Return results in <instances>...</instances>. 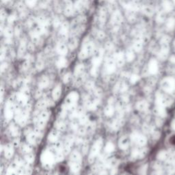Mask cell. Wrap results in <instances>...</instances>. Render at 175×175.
Here are the masks:
<instances>
[{
	"mask_svg": "<svg viewBox=\"0 0 175 175\" xmlns=\"http://www.w3.org/2000/svg\"><path fill=\"white\" fill-rule=\"evenodd\" d=\"M94 51V45L92 43L88 42L85 43L84 47L81 50V51L79 53V58L80 59H86L88 56L92 54L93 52Z\"/></svg>",
	"mask_w": 175,
	"mask_h": 175,
	"instance_id": "1",
	"label": "cell"
},
{
	"mask_svg": "<svg viewBox=\"0 0 175 175\" xmlns=\"http://www.w3.org/2000/svg\"><path fill=\"white\" fill-rule=\"evenodd\" d=\"M160 6L162 10L168 15L175 10V5L172 0H162Z\"/></svg>",
	"mask_w": 175,
	"mask_h": 175,
	"instance_id": "2",
	"label": "cell"
},
{
	"mask_svg": "<svg viewBox=\"0 0 175 175\" xmlns=\"http://www.w3.org/2000/svg\"><path fill=\"white\" fill-rule=\"evenodd\" d=\"M168 17V14L164 12L162 9L158 10L156 13L155 21L159 25H164Z\"/></svg>",
	"mask_w": 175,
	"mask_h": 175,
	"instance_id": "3",
	"label": "cell"
},
{
	"mask_svg": "<svg viewBox=\"0 0 175 175\" xmlns=\"http://www.w3.org/2000/svg\"><path fill=\"white\" fill-rule=\"evenodd\" d=\"M102 146V140H98L97 141L95 142L94 146L92 148L90 155L89 157V161L90 163H92L94 161V157L97 155L98 152H99V150L100 149Z\"/></svg>",
	"mask_w": 175,
	"mask_h": 175,
	"instance_id": "4",
	"label": "cell"
},
{
	"mask_svg": "<svg viewBox=\"0 0 175 175\" xmlns=\"http://www.w3.org/2000/svg\"><path fill=\"white\" fill-rule=\"evenodd\" d=\"M122 21H123V17H122V14L118 10L114 12L112 17V24L114 28L115 27L118 28L122 22Z\"/></svg>",
	"mask_w": 175,
	"mask_h": 175,
	"instance_id": "5",
	"label": "cell"
},
{
	"mask_svg": "<svg viewBox=\"0 0 175 175\" xmlns=\"http://www.w3.org/2000/svg\"><path fill=\"white\" fill-rule=\"evenodd\" d=\"M103 52L101 49L96 50L94 53V57L92 58V65L95 67H98L101 63L102 58H103Z\"/></svg>",
	"mask_w": 175,
	"mask_h": 175,
	"instance_id": "6",
	"label": "cell"
},
{
	"mask_svg": "<svg viewBox=\"0 0 175 175\" xmlns=\"http://www.w3.org/2000/svg\"><path fill=\"white\" fill-rule=\"evenodd\" d=\"M174 36H173L172 34L165 32L163 35L161 36L160 39H159L158 42L159 45L162 44H171L172 42V40L174 39Z\"/></svg>",
	"mask_w": 175,
	"mask_h": 175,
	"instance_id": "7",
	"label": "cell"
},
{
	"mask_svg": "<svg viewBox=\"0 0 175 175\" xmlns=\"http://www.w3.org/2000/svg\"><path fill=\"white\" fill-rule=\"evenodd\" d=\"M142 12L144 15H146L147 17H152L155 13H156V10L155 8H153L150 5H144L142 7Z\"/></svg>",
	"mask_w": 175,
	"mask_h": 175,
	"instance_id": "8",
	"label": "cell"
},
{
	"mask_svg": "<svg viewBox=\"0 0 175 175\" xmlns=\"http://www.w3.org/2000/svg\"><path fill=\"white\" fill-rule=\"evenodd\" d=\"M125 55L122 51L118 52L114 55V60H115L116 64L118 66V67H122L124 64L125 61Z\"/></svg>",
	"mask_w": 175,
	"mask_h": 175,
	"instance_id": "9",
	"label": "cell"
},
{
	"mask_svg": "<svg viewBox=\"0 0 175 175\" xmlns=\"http://www.w3.org/2000/svg\"><path fill=\"white\" fill-rule=\"evenodd\" d=\"M116 62L114 60L112 59H109L107 60L106 65H105V69H106V71L108 73H112L115 71L116 70Z\"/></svg>",
	"mask_w": 175,
	"mask_h": 175,
	"instance_id": "10",
	"label": "cell"
},
{
	"mask_svg": "<svg viewBox=\"0 0 175 175\" xmlns=\"http://www.w3.org/2000/svg\"><path fill=\"white\" fill-rule=\"evenodd\" d=\"M69 23L67 21L64 22L61 25L60 29V34L62 36H67L69 33Z\"/></svg>",
	"mask_w": 175,
	"mask_h": 175,
	"instance_id": "11",
	"label": "cell"
},
{
	"mask_svg": "<svg viewBox=\"0 0 175 175\" xmlns=\"http://www.w3.org/2000/svg\"><path fill=\"white\" fill-rule=\"evenodd\" d=\"M57 52L59 53L60 55H65L67 53V52H68V49H67V47L66 45L65 44H64V43H59L58 45V46H57L56 48Z\"/></svg>",
	"mask_w": 175,
	"mask_h": 175,
	"instance_id": "12",
	"label": "cell"
},
{
	"mask_svg": "<svg viewBox=\"0 0 175 175\" xmlns=\"http://www.w3.org/2000/svg\"><path fill=\"white\" fill-rule=\"evenodd\" d=\"M129 139L128 137L124 136L122 137L121 139H120V141H119V146L120 148H122V149H126L129 147Z\"/></svg>",
	"mask_w": 175,
	"mask_h": 175,
	"instance_id": "13",
	"label": "cell"
},
{
	"mask_svg": "<svg viewBox=\"0 0 175 175\" xmlns=\"http://www.w3.org/2000/svg\"><path fill=\"white\" fill-rule=\"evenodd\" d=\"M74 10H75V8L72 5V3L69 1V2L67 3V6H66L65 9V15H67V16H71L74 13Z\"/></svg>",
	"mask_w": 175,
	"mask_h": 175,
	"instance_id": "14",
	"label": "cell"
},
{
	"mask_svg": "<svg viewBox=\"0 0 175 175\" xmlns=\"http://www.w3.org/2000/svg\"><path fill=\"white\" fill-rule=\"evenodd\" d=\"M39 136H38L35 133H30L29 134L27 135V140H28L29 143L30 144H35L38 142V138Z\"/></svg>",
	"mask_w": 175,
	"mask_h": 175,
	"instance_id": "15",
	"label": "cell"
},
{
	"mask_svg": "<svg viewBox=\"0 0 175 175\" xmlns=\"http://www.w3.org/2000/svg\"><path fill=\"white\" fill-rule=\"evenodd\" d=\"M107 19V11L104 8H100L99 12V21L101 24H104L106 21Z\"/></svg>",
	"mask_w": 175,
	"mask_h": 175,
	"instance_id": "16",
	"label": "cell"
},
{
	"mask_svg": "<svg viewBox=\"0 0 175 175\" xmlns=\"http://www.w3.org/2000/svg\"><path fill=\"white\" fill-rule=\"evenodd\" d=\"M71 169L73 172H77L81 169V162H71L70 161Z\"/></svg>",
	"mask_w": 175,
	"mask_h": 175,
	"instance_id": "17",
	"label": "cell"
},
{
	"mask_svg": "<svg viewBox=\"0 0 175 175\" xmlns=\"http://www.w3.org/2000/svg\"><path fill=\"white\" fill-rule=\"evenodd\" d=\"M26 51V43L25 41H22L21 43V45L19 47L18 50V57L19 58H21L22 56H23L24 54H25Z\"/></svg>",
	"mask_w": 175,
	"mask_h": 175,
	"instance_id": "18",
	"label": "cell"
},
{
	"mask_svg": "<svg viewBox=\"0 0 175 175\" xmlns=\"http://www.w3.org/2000/svg\"><path fill=\"white\" fill-rule=\"evenodd\" d=\"M36 22H37L39 25L43 26V27H48V20L45 17L40 16L36 19Z\"/></svg>",
	"mask_w": 175,
	"mask_h": 175,
	"instance_id": "19",
	"label": "cell"
},
{
	"mask_svg": "<svg viewBox=\"0 0 175 175\" xmlns=\"http://www.w3.org/2000/svg\"><path fill=\"white\" fill-rule=\"evenodd\" d=\"M125 58L128 62H131L134 60L135 58V53H134V50L133 49H129L126 51V55H125Z\"/></svg>",
	"mask_w": 175,
	"mask_h": 175,
	"instance_id": "20",
	"label": "cell"
},
{
	"mask_svg": "<svg viewBox=\"0 0 175 175\" xmlns=\"http://www.w3.org/2000/svg\"><path fill=\"white\" fill-rule=\"evenodd\" d=\"M126 17H127V19L129 20L130 23H134L136 21V12L131 11V10H128L126 13Z\"/></svg>",
	"mask_w": 175,
	"mask_h": 175,
	"instance_id": "21",
	"label": "cell"
},
{
	"mask_svg": "<svg viewBox=\"0 0 175 175\" xmlns=\"http://www.w3.org/2000/svg\"><path fill=\"white\" fill-rule=\"evenodd\" d=\"M13 147L11 144H8L6 145V146L5 147V156L7 158H10L12 157V155H13Z\"/></svg>",
	"mask_w": 175,
	"mask_h": 175,
	"instance_id": "22",
	"label": "cell"
},
{
	"mask_svg": "<svg viewBox=\"0 0 175 175\" xmlns=\"http://www.w3.org/2000/svg\"><path fill=\"white\" fill-rule=\"evenodd\" d=\"M78 45V41L76 38L72 37L69 39V47L71 50L75 49L76 47H77Z\"/></svg>",
	"mask_w": 175,
	"mask_h": 175,
	"instance_id": "23",
	"label": "cell"
},
{
	"mask_svg": "<svg viewBox=\"0 0 175 175\" xmlns=\"http://www.w3.org/2000/svg\"><path fill=\"white\" fill-rule=\"evenodd\" d=\"M81 155L79 152L76 151L72 152L70 157V161H71V162H81Z\"/></svg>",
	"mask_w": 175,
	"mask_h": 175,
	"instance_id": "24",
	"label": "cell"
},
{
	"mask_svg": "<svg viewBox=\"0 0 175 175\" xmlns=\"http://www.w3.org/2000/svg\"><path fill=\"white\" fill-rule=\"evenodd\" d=\"M14 33H15V31L10 26H8L4 29V35L7 39H11Z\"/></svg>",
	"mask_w": 175,
	"mask_h": 175,
	"instance_id": "25",
	"label": "cell"
},
{
	"mask_svg": "<svg viewBox=\"0 0 175 175\" xmlns=\"http://www.w3.org/2000/svg\"><path fill=\"white\" fill-rule=\"evenodd\" d=\"M84 71V66L82 64H79L77 66H76L75 69V75L77 76H79L82 75Z\"/></svg>",
	"mask_w": 175,
	"mask_h": 175,
	"instance_id": "26",
	"label": "cell"
},
{
	"mask_svg": "<svg viewBox=\"0 0 175 175\" xmlns=\"http://www.w3.org/2000/svg\"><path fill=\"white\" fill-rule=\"evenodd\" d=\"M157 69V61L155 60H150L149 65H148V70L150 72L154 73L156 71Z\"/></svg>",
	"mask_w": 175,
	"mask_h": 175,
	"instance_id": "27",
	"label": "cell"
},
{
	"mask_svg": "<svg viewBox=\"0 0 175 175\" xmlns=\"http://www.w3.org/2000/svg\"><path fill=\"white\" fill-rule=\"evenodd\" d=\"M61 94V86H58L55 87L53 92V97L55 100H58Z\"/></svg>",
	"mask_w": 175,
	"mask_h": 175,
	"instance_id": "28",
	"label": "cell"
},
{
	"mask_svg": "<svg viewBox=\"0 0 175 175\" xmlns=\"http://www.w3.org/2000/svg\"><path fill=\"white\" fill-rule=\"evenodd\" d=\"M47 105H49L47 100H42L38 102L36 107H37V108L39 109V110H43V109L45 108Z\"/></svg>",
	"mask_w": 175,
	"mask_h": 175,
	"instance_id": "29",
	"label": "cell"
},
{
	"mask_svg": "<svg viewBox=\"0 0 175 175\" xmlns=\"http://www.w3.org/2000/svg\"><path fill=\"white\" fill-rule=\"evenodd\" d=\"M48 84H49V79L47 78L46 77H43L41 78L39 82L40 88H46L48 86Z\"/></svg>",
	"mask_w": 175,
	"mask_h": 175,
	"instance_id": "30",
	"label": "cell"
},
{
	"mask_svg": "<svg viewBox=\"0 0 175 175\" xmlns=\"http://www.w3.org/2000/svg\"><path fill=\"white\" fill-rule=\"evenodd\" d=\"M67 61L66 58H64V57H61V58L58 59V62H57V66L59 68H63L67 65Z\"/></svg>",
	"mask_w": 175,
	"mask_h": 175,
	"instance_id": "31",
	"label": "cell"
},
{
	"mask_svg": "<svg viewBox=\"0 0 175 175\" xmlns=\"http://www.w3.org/2000/svg\"><path fill=\"white\" fill-rule=\"evenodd\" d=\"M58 137H59V134L58 131L53 130V131H52L51 133H50V135L49 136V139L52 142H55L58 140Z\"/></svg>",
	"mask_w": 175,
	"mask_h": 175,
	"instance_id": "32",
	"label": "cell"
},
{
	"mask_svg": "<svg viewBox=\"0 0 175 175\" xmlns=\"http://www.w3.org/2000/svg\"><path fill=\"white\" fill-rule=\"evenodd\" d=\"M49 116V112H48V111H43V112H41V114L39 116V118L44 121H47L48 120Z\"/></svg>",
	"mask_w": 175,
	"mask_h": 175,
	"instance_id": "33",
	"label": "cell"
},
{
	"mask_svg": "<svg viewBox=\"0 0 175 175\" xmlns=\"http://www.w3.org/2000/svg\"><path fill=\"white\" fill-rule=\"evenodd\" d=\"M114 107L112 106V105H108V106H107L106 108H105V114L107 116H112V114H114Z\"/></svg>",
	"mask_w": 175,
	"mask_h": 175,
	"instance_id": "34",
	"label": "cell"
},
{
	"mask_svg": "<svg viewBox=\"0 0 175 175\" xmlns=\"http://www.w3.org/2000/svg\"><path fill=\"white\" fill-rule=\"evenodd\" d=\"M21 149L23 150V151L24 152L29 153V152H31V150H32V146L31 144H23V146H22Z\"/></svg>",
	"mask_w": 175,
	"mask_h": 175,
	"instance_id": "35",
	"label": "cell"
},
{
	"mask_svg": "<svg viewBox=\"0 0 175 175\" xmlns=\"http://www.w3.org/2000/svg\"><path fill=\"white\" fill-rule=\"evenodd\" d=\"M25 1L26 5L29 8H33L34 6H35L36 2H37V0H25Z\"/></svg>",
	"mask_w": 175,
	"mask_h": 175,
	"instance_id": "36",
	"label": "cell"
},
{
	"mask_svg": "<svg viewBox=\"0 0 175 175\" xmlns=\"http://www.w3.org/2000/svg\"><path fill=\"white\" fill-rule=\"evenodd\" d=\"M10 133L13 135V136H17L19 133V129L17 126H15L14 124L10 126Z\"/></svg>",
	"mask_w": 175,
	"mask_h": 175,
	"instance_id": "37",
	"label": "cell"
},
{
	"mask_svg": "<svg viewBox=\"0 0 175 175\" xmlns=\"http://www.w3.org/2000/svg\"><path fill=\"white\" fill-rule=\"evenodd\" d=\"M56 127L58 129L63 131V130H65V124L63 122H62V121H59V122H56Z\"/></svg>",
	"mask_w": 175,
	"mask_h": 175,
	"instance_id": "38",
	"label": "cell"
},
{
	"mask_svg": "<svg viewBox=\"0 0 175 175\" xmlns=\"http://www.w3.org/2000/svg\"><path fill=\"white\" fill-rule=\"evenodd\" d=\"M34 159V155H32V154H27V155L25 156V160L27 163L33 162Z\"/></svg>",
	"mask_w": 175,
	"mask_h": 175,
	"instance_id": "39",
	"label": "cell"
},
{
	"mask_svg": "<svg viewBox=\"0 0 175 175\" xmlns=\"http://www.w3.org/2000/svg\"><path fill=\"white\" fill-rule=\"evenodd\" d=\"M44 67V62H43L41 60H38L37 63H36V68L38 70H42Z\"/></svg>",
	"mask_w": 175,
	"mask_h": 175,
	"instance_id": "40",
	"label": "cell"
},
{
	"mask_svg": "<svg viewBox=\"0 0 175 175\" xmlns=\"http://www.w3.org/2000/svg\"><path fill=\"white\" fill-rule=\"evenodd\" d=\"M79 122L81 124H85L88 123V118L86 116H81V117H79Z\"/></svg>",
	"mask_w": 175,
	"mask_h": 175,
	"instance_id": "41",
	"label": "cell"
},
{
	"mask_svg": "<svg viewBox=\"0 0 175 175\" xmlns=\"http://www.w3.org/2000/svg\"><path fill=\"white\" fill-rule=\"evenodd\" d=\"M91 73H92V75H94V76H96V75H97V73H98V67H95V66H93L92 69V70H91Z\"/></svg>",
	"mask_w": 175,
	"mask_h": 175,
	"instance_id": "42",
	"label": "cell"
},
{
	"mask_svg": "<svg viewBox=\"0 0 175 175\" xmlns=\"http://www.w3.org/2000/svg\"><path fill=\"white\" fill-rule=\"evenodd\" d=\"M15 19H16V16L15 15H12L8 17V21L9 23H13L14 21H15Z\"/></svg>",
	"mask_w": 175,
	"mask_h": 175,
	"instance_id": "43",
	"label": "cell"
},
{
	"mask_svg": "<svg viewBox=\"0 0 175 175\" xmlns=\"http://www.w3.org/2000/svg\"><path fill=\"white\" fill-rule=\"evenodd\" d=\"M71 75L70 73H67L65 75V77H64V81L65 83H68L69 81L71 80Z\"/></svg>",
	"mask_w": 175,
	"mask_h": 175,
	"instance_id": "44",
	"label": "cell"
},
{
	"mask_svg": "<svg viewBox=\"0 0 175 175\" xmlns=\"http://www.w3.org/2000/svg\"><path fill=\"white\" fill-rule=\"evenodd\" d=\"M88 144H87V142H84L82 145V151L84 152V154L86 153V152H87L88 150Z\"/></svg>",
	"mask_w": 175,
	"mask_h": 175,
	"instance_id": "45",
	"label": "cell"
},
{
	"mask_svg": "<svg viewBox=\"0 0 175 175\" xmlns=\"http://www.w3.org/2000/svg\"><path fill=\"white\" fill-rule=\"evenodd\" d=\"M114 150V145L112 144L111 143H108L107 144V146H106V150L108 152H111V151H113Z\"/></svg>",
	"mask_w": 175,
	"mask_h": 175,
	"instance_id": "46",
	"label": "cell"
},
{
	"mask_svg": "<svg viewBox=\"0 0 175 175\" xmlns=\"http://www.w3.org/2000/svg\"><path fill=\"white\" fill-rule=\"evenodd\" d=\"M60 25V21L59 19L58 18H55L54 21H53V26H54L55 27H58Z\"/></svg>",
	"mask_w": 175,
	"mask_h": 175,
	"instance_id": "47",
	"label": "cell"
},
{
	"mask_svg": "<svg viewBox=\"0 0 175 175\" xmlns=\"http://www.w3.org/2000/svg\"><path fill=\"white\" fill-rule=\"evenodd\" d=\"M93 87H94V82H92V81H88L87 83V84H86V88H88V89H92Z\"/></svg>",
	"mask_w": 175,
	"mask_h": 175,
	"instance_id": "48",
	"label": "cell"
},
{
	"mask_svg": "<svg viewBox=\"0 0 175 175\" xmlns=\"http://www.w3.org/2000/svg\"><path fill=\"white\" fill-rule=\"evenodd\" d=\"M105 33L103 32H102V31H98L97 33V37L99 39H103L104 37H105Z\"/></svg>",
	"mask_w": 175,
	"mask_h": 175,
	"instance_id": "49",
	"label": "cell"
},
{
	"mask_svg": "<svg viewBox=\"0 0 175 175\" xmlns=\"http://www.w3.org/2000/svg\"><path fill=\"white\" fill-rule=\"evenodd\" d=\"M17 7H18V9L19 10V11L23 12V10H25V6H24L23 3H19L18 6H17Z\"/></svg>",
	"mask_w": 175,
	"mask_h": 175,
	"instance_id": "50",
	"label": "cell"
},
{
	"mask_svg": "<svg viewBox=\"0 0 175 175\" xmlns=\"http://www.w3.org/2000/svg\"><path fill=\"white\" fill-rule=\"evenodd\" d=\"M27 48H28V49L29 50V51H33L34 50V44H33V43H29L28 45H27Z\"/></svg>",
	"mask_w": 175,
	"mask_h": 175,
	"instance_id": "51",
	"label": "cell"
},
{
	"mask_svg": "<svg viewBox=\"0 0 175 175\" xmlns=\"http://www.w3.org/2000/svg\"><path fill=\"white\" fill-rule=\"evenodd\" d=\"M21 32V27L20 26H17L16 27H15V33L16 35H19V34H20Z\"/></svg>",
	"mask_w": 175,
	"mask_h": 175,
	"instance_id": "52",
	"label": "cell"
},
{
	"mask_svg": "<svg viewBox=\"0 0 175 175\" xmlns=\"http://www.w3.org/2000/svg\"><path fill=\"white\" fill-rule=\"evenodd\" d=\"M78 21H79V22H80V23H85L86 21V19L84 16H81L78 19Z\"/></svg>",
	"mask_w": 175,
	"mask_h": 175,
	"instance_id": "53",
	"label": "cell"
},
{
	"mask_svg": "<svg viewBox=\"0 0 175 175\" xmlns=\"http://www.w3.org/2000/svg\"><path fill=\"white\" fill-rule=\"evenodd\" d=\"M6 13H5L3 10H1V20L2 21V20L6 18Z\"/></svg>",
	"mask_w": 175,
	"mask_h": 175,
	"instance_id": "54",
	"label": "cell"
},
{
	"mask_svg": "<svg viewBox=\"0 0 175 175\" xmlns=\"http://www.w3.org/2000/svg\"><path fill=\"white\" fill-rule=\"evenodd\" d=\"M7 67V64L6 63H4V64H2L1 66V72H3V71H4L5 69H6Z\"/></svg>",
	"mask_w": 175,
	"mask_h": 175,
	"instance_id": "55",
	"label": "cell"
},
{
	"mask_svg": "<svg viewBox=\"0 0 175 175\" xmlns=\"http://www.w3.org/2000/svg\"><path fill=\"white\" fill-rule=\"evenodd\" d=\"M138 76L136 75H132V77L131 78V81H136L138 80Z\"/></svg>",
	"mask_w": 175,
	"mask_h": 175,
	"instance_id": "56",
	"label": "cell"
},
{
	"mask_svg": "<svg viewBox=\"0 0 175 175\" xmlns=\"http://www.w3.org/2000/svg\"><path fill=\"white\" fill-rule=\"evenodd\" d=\"M122 99H123V101L124 102L128 101V100H129V96H128V95H124V96H122Z\"/></svg>",
	"mask_w": 175,
	"mask_h": 175,
	"instance_id": "57",
	"label": "cell"
},
{
	"mask_svg": "<svg viewBox=\"0 0 175 175\" xmlns=\"http://www.w3.org/2000/svg\"><path fill=\"white\" fill-rule=\"evenodd\" d=\"M77 1H80L81 3H82L83 4H84L85 6H86V3H88V0H77Z\"/></svg>",
	"mask_w": 175,
	"mask_h": 175,
	"instance_id": "58",
	"label": "cell"
},
{
	"mask_svg": "<svg viewBox=\"0 0 175 175\" xmlns=\"http://www.w3.org/2000/svg\"><path fill=\"white\" fill-rule=\"evenodd\" d=\"M19 144V140H15V141H14V146H18Z\"/></svg>",
	"mask_w": 175,
	"mask_h": 175,
	"instance_id": "59",
	"label": "cell"
},
{
	"mask_svg": "<svg viewBox=\"0 0 175 175\" xmlns=\"http://www.w3.org/2000/svg\"><path fill=\"white\" fill-rule=\"evenodd\" d=\"M100 175H109V173L107 172V171H103V172H102L100 173Z\"/></svg>",
	"mask_w": 175,
	"mask_h": 175,
	"instance_id": "60",
	"label": "cell"
},
{
	"mask_svg": "<svg viewBox=\"0 0 175 175\" xmlns=\"http://www.w3.org/2000/svg\"><path fill=\"white\" fill-rule=\"evenodd\" d=\"M107 1H110V3H112V2H114V0H107Z\"/></svg>",
	"mask_w": 175,
	"mask_h": 175,
	"instance_id": "61",
	"label": "cell"
},
{
	"mask_svg": "<svg viewBox=\"0 0 175 175\" xmlns=\"http://www.w3.org/2000/svg\"><path fill=\"white\" fill-rule=\"evenodd\" d=\"M9 1V0H2L3 2H7V1Z\"/></svg>",
	"mask_w": 175,
	"mask_h": 175,
	"instance_id": "62",
	"label": "cell"
}]
</instances>
